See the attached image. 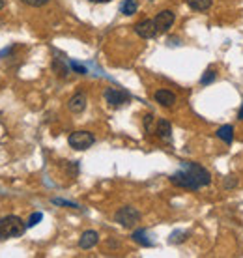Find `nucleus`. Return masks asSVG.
I'll return each mask as SVG.
<instances>
[{"label":"nucleus","mask_w":243,"mask_h":258,"mask_svg":"<svg viewBox=\"0 0 243 258\" xmlns=\"http://www.w3.org/2000/svg\"><path fill=\"white\" fill-rule=\"evenodd\" d=\"M105 99L110 107H122V105L129 103V94H126L124 90H118V88H105Z\"/></svg>","instance_id":"nucleus-7"},{"label":"nucleus","mask_w":243,"mask_h":258,"mask_svg":"<svg viewBox=\"0 0 243 258\" xmlns=\"http://www.w3.org/2000/svg\"><path fill=\"white\" fill-rule=\"evenodd\" d=\"M181 167L191 172L193 178H195V180H197L200 183V187H206V185H210V183H211L210 170H208V168H204L202 165H199V163L184 161V163H181Z\"/></svg>","instance_id":"nucleus-5"},{"label":"nucleus","mask_w":243,"mask_h":258,"mask_svg":"<svg viewBox=\"0 0 243 258\" xmlns=\"http://www.w3.org/2000/svg\"><path fill=\"white\" fill-rule=\"evenodd\" d=\"M68 109H70L73 114L84 112V109H86V96H84L83 92H79V94H75V96L71 97L70 101H68Z\"/></svg>","instance_id":"nucleus-9"},{"label":"nucleus","mask_w":243,"mask_h":258,"mask_svg":"<svg viewBox=\"0 0 243 258\" xmlns=\"http://www.w3.org/2000/svg\"><path fill=\"white\" fill-rule=\"evenodd\" d=\"M137 10H139V2L137 0H126L120 8V12L124 15H133V13H137Z\"/></svg>","instance_id":"nucleus-15"},{"label":"nucleus","mask_w":243,"mask_h":258,"mask_svg":"<svg viewBox=\"0 0 243 258\" xmlns=\"http://www.w3.org/2000/svg\"><path fill=\"white\" fill-rule=\"evenodd\" d=\"M41 219H43V213L36 212V213H32V215H30V219H28V223H26V225H28V226H36Z\"/></svg>","instance_id":"nucleus-20"},{"label":"nucleus","mask_w":243,"mask_h":258,"mask_svg":"<svg viewBox=\"0 0 243 258\" xmlns=\"http://www.w3.org/2000/svg\"><path fill=\"white\" fill-rule=\"evenodd\" d=\"M155 101L161 105V107H172L176 103V94L170 90H165V88H161L154 94Z\"/></svg>","instance_id":"nucleus-10"},{"label":"nucleus","mask_w":243,"mask_h":258,"mask_svg":"<svg viewBox=\"0 0 243 258\" xmlns=\"http://www.w3.org/2000/svg\"><path fill=\"white\" fill-rule=\"evenodd\" d=\"M4 6H6V0H0V10H2Z\"/></svg>","instance_id":"nucleus-27"},{"label":"nucleus","mask_w":243,"mask_h":258,"mask_svg":"<svg viewBox=\"0 0 243 258\" xmlns=\"http://www.w3.org/2000/svg\"><path fill=\"white\" fill-rule=\"evenodd\" d=\"M215 77H217V73H215L213 70H208L204 75L200 77V84H204V86H206V84H211L213 81H215Z\"/></svg>","instance_id":"nucleus-18"},{"label":"nucleus","mask_w":243,"mask_h":258,"mask_svg":"<svg viewBox=\"0 0 243 258\" xmlns=\"http://www.w3.org/2000/svg\"><path fill=\"white\" fill-rule=\"evenodd\" d=\"M23 4H26V6H32V8H39V6H45L49 0H21Z\"/></svg>","instance_id":"nucleus-21"},{"label":"nucleus","mask_w":243,"mask_h":258,"mask_svg":"<svg viewBox=\"0 0 243 258\" xmlns=\"http://www.w3.org/2000/svg\"><path fill=\"white\" fill-rule=\"evenodd\" d=\"M237 118H239V120H243V105H241V109H239V114H237Z\"/></svg>","instance_id":"nucleus-26"},{"label":"nucleus","mask_w":243,"mask_h":258,"mask_svg":"<svg viewBox=\"0 0 243 258\" xmlns=\"http://www.w3.org/2000/svg\"><path fill=\"white\" fill-rule=\"evenodd\" d=\"M170 181H172L176 187H181V189H191V191L200 189V183L195 180L191 172L186 170L184 167H181V170H178V172H174V174L170 176Z\"/></svg>","instance_id":"nucleus-4"},{"label":"nucleus","mask_w":243,"mask_h":258,"mask_svg":"<svg viewBox=\"0 0 243 258\" xmlns=\"http://www.w3.org/2000/svg\"><path fill=\"white\" fill-rule=\"evenodd\" d=\"M52 204H58V206H68V208H79L75 202H70V200H62V199H52Z\"/></svg>","instance_id":"nucleus-22"},{"label":"nucleus","mask_w":243,"mask_h":258,"mask_svg":"<svg viewBox=\"0 0 243 258\" xmlns=\"http://www.w3.org/2000/svg\"><path fill=\"white\" fill-rule=\"evenodd\" d=\"M25 221L17 217V215H6L0 219V239H10V238H19L26 230Z\"/></svg>","instance_id":"nucleus-1"},{"label":"nucleus","mask_w":243,"mask_h":258,"mask_svg":"<svg viewBox=\"0 0 243 258\" xmlns=\"http://www.w3.org/2000/svg\"><path fill=\"white\" fill-rule=\"evenodd\" d=\"M88 2H94V4H107L110 0H88Z\"/></svg>","instance_id":"nucleus-24"},{"label":"nucleus","mask_w":243,"mask_h":258,"mask_svg":"<svg viewBox=\"0 0 243 258\" xmlns=\"http://www.w3.org/2000/svg\"><path fill=\"white\" fill-rule=\"evenodd\" d=\"M97 241H99V234H97L96 230H86V232H83L81 239H79V247L86 251V249H92V247H96Z\"/></svg>","instance_id":"nucleus-11"},{"label":"nucleus","mask_w":243,"mask_h":258,"mask_svg":"<svg viewBox=\"0 0 243 258\" xmlns=\"http://www.w3.org/2000/svg\"><path fill=\"white\" fill-rule=\"evenodd\" d=\"M187 238V232H184V230H176V232L170 234V243H181V241H186Z\"/></svg>","instance_id":"nucleus-19"},{"label":"nucleus","mask_w":243,"mask_h":258,"mask_svg":"<svg viewBox=\"0 0 243 258\" xmlns=\"http://www.w3.org/2000/svg\"><path fill=\"white\" fill-rule=\"evenodd\" d=\"M155 133H157L159 139L168 142L170 141V135H172V125H170V122H168V120H159V122H157V127H155Z\"/></svg>","instance_id":"nucleus-12"},{"label":"nucleus","mask_w":243,"mask_h":258,"mask_svg":"<svg viewBox=\"0 0 243 258\" xmlns=\"http://www.w3.org/2000/svg\"><path fill=\"white\" fill-rule=\"evenodd\" d=\"M70 142V146L73 150H79V152H84V150H88L94 142H96V137L92 135L90 131H73L68 139Z\"/></svg>","instance_id":"nucleus-3"},{"label":"nucleus","mask_w":243,"mask_h":258,"mask_svg":"<svg viewBox=\"0 0 243 258\" xmlns=\"http://www.w3.org/2000/svg\"><path fill=\"white\" fill-rule=\"evenodd\" d=\"M135 32L137 36H141L142 39H152L157 36V26H155V21L154 19H144V21H139L137 25H135Z\"/></svg>","instance_id":"nucleus-6"},{"label":"nucleus","mask_w":243,"mask_h":258,"mask_svg":"<svg viewBox=\"0 0 243 258\" xmlns=\"http://www.w3.org/2000/svg\"><path fill=\"white\" fill-rule=\"evenodd\" d=\"M71 70H75L79 73V75H86V68L84 66H81V64H77V62H71Z\"/></svg>","instance_id":"nucleus-23"},{"label":"nucleus","mask_w":243,"mask_h":258,"mask_svg":"<svg viewBox=\"0 0 243 258\" xmlns=\"http://www.w3.org/2000/svg\"><path fill=\"white\" fill-rule=\"evenodd\" d=\"M114 221L126 228H133L141 221V212L133 206H124L114 213Z\"/></svg>","instance_id":"nucleus-2"},{"label":"nucleus","mask_w":243,"mask_h":258,"mask_svg":"<svg viewBox=\"0 0 243 258\" xmlns=\"http://www.w3.org/2000/svg\"><path fill=\"white\" fill-rule=\"evenodd\" d=\"M133 239L137 241V243H141V245H144V247H152V241L146 239V232H144V230H137V232L133 234Z\"/></svg>","instance_id":"nucleus-16"},{"label":"nucleus","mask_w":243,"mask_h":258,"mask_svg":"<svg viewBox=\"0 0 243 258\" xmlns=\"http://www.w3.org/2000/svg\"><path fill=\"white\" fill-rule=\"evenodd\" d=\"M52 70L56 71V73L60 75V77H66V75L70 73V70H68V66L62 64L60 60H54V62H52Z\"/></svg>","instance_id":"nucleus-17"},{"label":"nucleus","mask_w":243,"mask_h":258,"mask_svg":"<svg viewBox=\"0 0 243 258\" xmlns=\"http://www.w3.org/2000/svg\"><path fill=\"white\" fill-rule=\"evenodd\" d=\"M236 183H237L236 178H234V180H228V181H226V187H232V185H236Z\"/></svg>","instance_id":"nucleus-25"},{"label":"nucleus","mask_w":243,"mask_h":258,"mask_svg":"<svg viewBox=\"0 0 243 258\" xmlns=\"http://www.w3.org/2000/svg\"><path fill=\"white\" fill-rule=\"evenodd\" d=\"M187 6L195 10V12H208L213 4V0H186Z\"/></svg>","instance_id":"nucleus-13"},{"label":"nucleus","mask_w":243,"mask_h":258,"mask_svg":"<svg viewBox=\"0 0 243 258\" xmlns=\"http://www.w3.org/2000/svg\"><path fill=\"white\" fill-rule=\"evenodd\" d=\"M217 137L221 139L223 142H226V144H232V141H234V127L232 125H223V127L217 129Z\"/></svg>","instance_id":"nucleus-14"},{"label":"nucleus","mask_w":243,"mask_h":258,"mask_svg":"<svg viewBox=\"0 0 243 258\" xmlns=\"http://www.w3.org/2000/svg\"><path fill=\"white\" fill-rule=\"evenodd\" d=\"M174 19H176V15H174L172 10H163L155 15V26H157V32H166L170 26L174 25Z\"/></svg>","instance_id":"nucleus-8"}]
</instances>
